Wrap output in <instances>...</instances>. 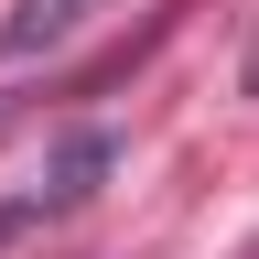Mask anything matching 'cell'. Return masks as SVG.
Instances as JSON below:
<instances>
[{
    "label": "cell",
    "instance_id": "obj_2",
    "mask_svg": "<svg viewBox=\"0 0 259 259\" xmlns=\"http://www.w3.org/2000/svg\"><path fill=\"white\" fill-rule=\"evenodd\" d=\"M76 22H87V0H11V22H0V65H32V54H54Z\"/></svg>",
    "mask_w": 259,
    "mask_h": 259
},
{
    "label": "cell",
    "instance_id": "obj_1",
    "mask_svg": "<svg viewBox=\"0 0 259 259\" xmlns=\"http://www.w3.org/2000/svg\"><path fill=\"white\" fill-rule=\"evenodd\" d=\"M108 173H119V130H108V119H76V130H65V141L44 151V173H32V184L11 194V205H0V238H22V227H54V216H76V205H87V194L108 184Z\"/></svg>",
    "mask_w": 259,
    "mask_h": 259
}]
</instances>
